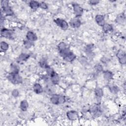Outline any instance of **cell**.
I'll list each match as a JSON object with an SVG mask.
<instances>
[{
  "instance_id": "cell-17",
  "label": "cell",
  "mask_w": 126,
  "mask_h": 126,
  "mask_svg": "<svg viewBox=\"0 0 126 126\" xmlns=\"http://www.w3.org/2000/svg\"><path fill=\"white\" fill-rule=\"evenodd\" d=\"M29 5L30 7L32 9H36L40 7V3L37 1L32 0L29 3Z\"/></svg>"
},
{
  "instance_id": "cell-9",
  "label": "cell",
  "mask_w": 126,
  "mask_h": 126,
  "mask_svg": "<svg viewBox=\"0 0 126 126\" xmlns=\"http://www.w3.org/2000/svg\"><path fill=\"white\" fill-rule=\"evenodd\" d=\"M70 26L73 28H78L81 25L80 20L78 18H73L69 21Z\"/></svg>"
},
{
  "instance_id": "cell-21",
  "label": "cell",
  "mask_w": 126,
  "mask_h": 126,
  "mask_svg": "<svg viewBox=\"0 0 126 126\" xmlns=\"http://www.w3.org/2000/svg\"><path fill=\"white\" fill-rule=\"evenodd\" d=\"M103 91L101 89L99 88H97L95 89V95L98 97V98H101L102 95H103Z\"/></svg>"
},
{
  "instance_id": "cell-25",
  "label": "cell",
  "mask_w": 126,
  "mask_h": 126,
  "mask_svg": "<svg viewBox=\"0 0 126 126\" xmlns=\"http://www.w3.org/2000/svg\"><path fill=\"white\" fill-rule=\"evenodd\" d=\"M24 44L26 48H30L33 45V43L32 41L27 40L24 41Z\"/></svg>"
},
{
  "instance_id": "cell-22",
  "label": "cell",
  "mask_w": 126,
  "mask_h": 126,
  "mask_svg": "<svg viewBox=\"0 0 126 126\" xmlns=\"http://www.w3.org/2000/svg\"><path fill=\"white\" fill-rule=\"evenodd\" d=\"M8 47H9V45L7 44V43H6V42L1 41L0 42V48L3 51H5L7 50L8 49Z\"/></svg>"
},
{
  "instance_id": "cell-23",
  "label": "cell",
  "mask_w": 126,
  "mask_h": 126,
  "mask_svg": "<svg viewBox=\"0 0 126 126\" xmlns=\"http://www.w3.org/2000/svg\"><path fill=\"white\" fill-rule=\"evenodd\" d=\"M109 88L110 91H111V92H112L113 94H116L119 91L118 87L115 85H110L109 87Z\"/></svg>"
},
{
  "instance_id": "cell-15",
  "label": "cell",
  "mask_w": 126,
  "mask_h": 126,
  "mask_svg": "<svg viewBox=\"0 0 126 126\" xmlns=\"http://www.w3.org/2000/svg\"><path fill=\"white\" fill-rule=\"evenodd\" d=\"M60 95L58 94H53L50 98L51 102L54 104H60Z\"/></svg>"
},
{
  "instance_id": "cell-24",
  "label": "cell",
  "mask_w": 126,
  "mask_h": 126,
  "mask_svg": "<svg viewBox=\"0 0 126 126\" xmlns=\"http://www.w3.org/2000/svg\"><path fill=\"white\" fill-rule=\"evenodd\" d=\"M10 73H19V69L18 67L14 64H12L10 67Z\"/></svg>"
},
{
  "instance_id": "cell-12",
  "label": "cell",
  "mask_w": 126,
  "mask_h": 126,
  "mask_svg": "<svg viewBox=\"0 0 126 126\" xmlns=\"http://www.w3.org/2000/svg\"><path fill=\"white\" fill-rule=\"evenodd\" d=\"M26 37L27 40L32 42L36 40L37 39V36L35 33L32 31H29L27 32L26 34Z\"/></svg>"
},
{
  "instance_id": "cell-19",
  "label": "cell",
  "mask_w": 126,
  "mask_h": 126,
  "mask_svg": "<svg viewBox=\"0 0 126 126\" xmlns=\"http://www.w3.org/2000/svg\"><path fill=\"white\" fill-rule=\"evenodd\" d=\"M102 29L103 30L104 32H111L113 30V27L112 26L109 24H104L103 25V26H102Z\"/></svg>"
},
{
  "instance_id": "cell-11",
  "label": "cell",
  "mask_w": 126,
  "mask_h": 126,
  "mask_svg": "<svg viewBox=\"0 0 126 126\" xmlns=\"http://www.w3.org/2000/svg\"><path fill=\"white\" fill-rule=\"evenodd\" d=\"M95 20L96 23L100 26L102 27L103 25L105 24L104 17L102 15H96V16L95 17Z\"/></svg>"
},
{
  "instance_id": "cell-28",
  "label": "cell",
  "mask_w": 126,
  "mask_h": 126,
  "mask_svg": "<svg viewBox=\"0 0 126 126\" xmlns=\"http://www.w3.org/2000/svg\"><path fill=\"white\" fill-rule=\"evenodd\" d=\"M11 94H12V95L14 97H16L18 96L19 95V92L17 90V89H15V90H13V91L11 93Z\"/></svg>"
},
{
  "instance_id": "cell-4",
  "label": "cell",
  "mask_w": 126,
  "mask_h": 126,
  "mask_svg": "<svg viewBox=\"0 0 126 126\" xmlns=\"http://www.w3.org/2000/svg\"><path fill=\"white\" fill-rule=\"evenodd\" d=\"M9 1L6 0L1 1V6L6 16H12L14 14L13 10L9 6Z\"/></svg>"
},
{
  "instance_id": "cell-10",
  "label": "cell",
  "mask_w": 126,
  "mask_h": 126,
  "mask_svg": "<svg viewBox=\"0 0 126 126\" xmlns=\"http://www.w3.org/2000/svg\"><path fill=\"white\" fill-rule=\"evenodd\" d=\"M67 117L71 121H74L78 118V114L75 111H70L66 113Z\"/></svg>"
},
{
  "instance_id": "cell-20",
  "label": "cell",
  "mask_w": 126,
  "mask_h": 126,
  "mask_svg": "<svg viewBox=\"0 0 126 126\" xmlns=\"http://www.w3.org/2000/svg\"><path fill=\"white\" fill-rule=\"evenodd\" d=\"M113 73L109 70H107L104 72V78L107 80H109L112 79L113 78Z\"/></svg>"
},
{
  "instance_id": "cell-27",
  "label": "cell",
  "mask_w": 126,
  "mask_h": 126,
  "mask_svg": "<svg viewBox=\"0 0 126 126\" xmlns=\"http://www.w3.org/2000/svg\"><path fill=\"white\" fill-rule=\"evenodd\" d=\"M39 64H40V66L42 68H44L46 69L48 67H49V66L47 64V62L44 60L41 61L39 63Z\"/></svg>"
},
{
  "instance_id": "cell-14",
  "label": "cell",
  "mask_w": 126,
  "mask_h": 126,
  "mask_svg": "<svg viewBox=\"0 0 126 126\" xmlns=\"http://www.w3.org/2000/svg\"><path fill=\"white\" fill-rule=\"evenodd\" d=\"M33 91L34 93L37 94H41L43 92V89L42 86L39 83H35L33 86Z\"/></svg>"
},
{
  "instance_id": "cell-7",
  "label": "cell",
  "mask_w": 126,
  "mask_h": 126,
  "mask_svg": "<svg viewBox=\"0 0 126 126\" xmlns=\"http://www.w3.org/2000/svg\"><path fill=\"white\" fill-rule=\"evenodd\" d=\"M117 57L119 61V62L122 64H125L126 63V53L123 51H120L117 54Z\"/></svg>"
},
{
  "instance_id": "cell-13",
  "label": "cell",
  "mask_w": 126,
  "mask_h": 126,
  "mask_svg": "<svg viewBox=\"0 0 126 126\" xmlns=\"http://www.w3.org/2000/svg\"><path fill=\"white\" fill-rule=\"evenodd\" d=\"M29 57H30V55L29 54H25V53H22L17 58V62L19 63L25 62L27 61Z\"/></svg>"
},
{
  "instance_id": "cell-16",
  "label": "cell",
  "mask_w": 126,
  "mask_h": 126,
  "mask_svg": "<svg viewBox=\"0 0 126 126\" xmlns=\"http://www.w3.org/2000/svg\"><path fill=\"white\" fill-rule=\"evenodd\" d=\"M125 16L122 13L119 14L117 16L116 19V22L119 24H123L125 22Z\"/></svg>"
},
{
  "instance_id": "cell-2",
  "label": "cell",
  "mask_w": 126,
  "mask_h": 126,
  "mask_svg": "<svg viewBox=\"0 0 126 126\" xmlns=\"http://www.w3.org/2000/svg\"><path fill=\"white\" fill-rule=\"evenodd\" d=\"M7 79L13 84H18L22 83V78L19 74V73H10L7 76Z\"/></svg>"
},
{
  "instance_id": "cell-6",
  "label": "cell",
  "mask_w": 126,
  "mask_h": 126,
  "mask_svg": "<svg viewBox=\"0 0 126 126\" xmlns=\"http://www.w3.org/2000/svg\"><path fill=\"white\" fill-rule=\"evenodd\" d=\"M73 11L75 15L77 17L82 16L83 13V8L77 3H73L72 4Z\"/></svg>"
},
{
  "instance_id": "cell-5",
  "label": "cell",
  "mask_w": 126,
  "mask_h": 126,
  "mask_svg": "<svg viewBox=\"0 0 126 126\" xmlns=\"http://www.w3.org/2000/svg\"><path fill=\"white\" fill-rule=\"evenodd\" d=\"M54 22L57 24V25L60 27L63 30H66L68 28V23L64 19L57 18L54 20Z\"/></svg>"
},
{
  "instance_id": "cell-30",
  "label": "cell",
  "mask_w": 126,
  "mask_h": 126,
  "mask_svg": "<svg viewBox=\"0 0 126 126\" xmlns=\"http://www.w3.org/2000/svg\"><path fill=\"white\" fill-rule=\"evenodd\" d=\"M89 3H90V4H92V5H95V4H97L98 3H99V1L93 0L90 1H89Z\"/></svg>"
},
{
  "instance_id": "cell-29",
  "label": "cell",
  "mask_w": 126,
  "mask_h": 126,
  "mask_svg": "<svg viewBox=\"0 0 126 126\" xmlns=\"http://www.w3.org/2000/svg\"><path fill=\"white\" fill-rule=\"evenodd\" d=\"M40 7L42 9H46L48 8V5L44 2H41L40 3Z\"/></svg>"
},
{
  "instance_id": "cell-1",
  "label": "cell",
  "mask_w": 126,
  "mask_h": 126,
  "mask_svg": "<svg viewBox=\"0 0 126 126\" xmlns=\"http://www.w3.org/2000/svg\"><path fill=\"white\" fill-rule=\"evenodd\" d=\"M59 53L65 61L68 62H72L76 58L75 55L67 47L59 50Z\"/></svg>"
},
{
  "instance_id": "cell-18",
  "label": "cell",
  "mask_w": 126,
  "mask_h": 126,
  "mask_svg": "<svg viewBox=\"0 0 126 126\" xmlns=\"http://www.w3.org/2000/svg\"><path fill=\"white\" fill-rule=\"evenodd\" d=\"M28 103L26 100H23L21 101L20 104V108L23 111H26L28 108Z\"/></svg>"
},
{
  "instance_id": "cell-8",
  "label": "cell",
  "mask_w": 126,
  "mask_h": 126,
  "mask_svg": "<svg viewBox=\"0 0 126 126\" xmlns=\"http://www.w3.org/2000/svg\"><path fill=\"white\" fill-rule=\"evenodd\" d=\"M1 35L2 37L9 39H11L12 37V31L4 28L1 29Z\"/></svg>"
},
{
  "instance_id": "cell-26",
  "label": "cell",
  "mask_w": 126,
  "mask_h": 126,
  "mask_svg": "<svg viewBox=\"0 0 126 126\" xmlns=\"http://www.w3.org/2000/svg\"><path fill=\"white\" fill-rule=\"evenodd\" d=\"M98 110H99V109H98L97 106L95 105L94 106H93L91 107V108L90 109V112H91V113H93V114H95L98 112Z\"/></svg>"
},
{
  "instance_id": "cell-3",
  "label": "cell",
  "mask_w": 126,
  "mask_h": 126,
  "mask_svg": "<svg viewBox=\"0 0 126 126\" xmlns=\"http://www.w3.org/2000/svg\"><path fill=\"white\" fill-rule=\"evenodd\" d=\"M47 73L48 75H49L50 77L51 81L54 84H57L59 81V76L58 74L54 71V70L50 68V67H48L46 69Z\"/></svg>"
}]
</instances>
